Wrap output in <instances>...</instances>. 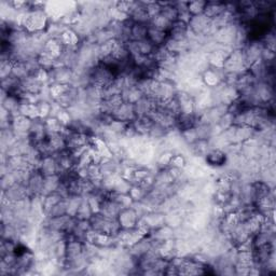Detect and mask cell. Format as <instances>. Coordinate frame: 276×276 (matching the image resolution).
<instances>
[{
  "instance_id": "6da1fadb",
  "label": "cell",
  "mask_w": 276,
  "mask_h": 276,
  "mask_svg": "<svg viewBox=\"0 0 276 276\" xmlns=\"http://www.w3.org/2000/svg\"><path fill=\"white\" fill-rule=\"evenodd\" d=\"M90 224L93 231L111 236H117L121 230L118 219L105 217L99 212H94L90 218Z\"/></svg>"
},
{
  "instance_id": "5b68a950",
  "label": "cell",
  "mask_w": 276,
  "mask_h": 276,
  "mask_svg": "<svg viewBox=\"0 0 276 276\" xmlns=\"http://www.w3.org/2000/svg\"><path fill=\"white\" fill-rule=\"evenodd\" d=\"M43 180H45V176L40 173L39 169L34 168L33 171H31L29 178L26 183V187L30 194V198L41 197Z\"/></svg>"
},
{
  "instance_id": "3957f363",
  "label": "cell",
  "mask_w": 276,
  "mask_h": 276,
  "mask_svg": "<svg viewBox=\"0 0 276 276\" xmlns=\"http://www.w3.org/2000/svg\"><path fill=\"white\" fill-rule=\"evenodd\" d=\"M188 27L194 36L211 37V21L204 14L191 16L190 21L188 22Z\"/></svg>"
},
{
  "instance_id": "484cf974",
  "label": "cell",
  "mask_w": 276,
  "mask_h": 276,
  "mask_svg": "<svg viewBox=\"0 0 276 276\" xmlns=\"http://www.w3.org/2000/svg\"><path fill=\"white\" fill-rule=\"evenodd\" d=\"M93 214H94V211L91 208L89 202H87V200L83 197V200H82V202H81V205L78 209L76 218L79 219V220H90V218L92 217Z\"/></svg>"
},
{
  "instance_id": "30bf717a",
  "label": "cell",
  "mask_w": 276,
  "mask_h": 276,
  "mask_svg": "<svg viewBox=\"0 0 276 276\" xmlns=\"http://www.w3.org/2000/svg\"><path fill=\"white\" fill-rule=\"evenodd\" d=\"M122 209H123L122 207L119 205L115 200L106 197L103 200V202L100 203L98 212H99V214H102L103 216H105V217L117 219Z\"/></svg>"
},
{
  "instance_id": "8992f818",
  "label": "cell",
  "mask_w": 276,
  "mask_h": 276,
  "mask_svg": "<svg viewBox=\"0 0 276 276\" xmlns=\"http://www.w3.org/2000/svg\"><path fill=\"white\" fill-rule=\"evenodd\" d=\"M112 119L117 121H121L124 123H132L137 118L134 109V104L122 103L119 107L112 112Z\"/></svg>"
},
{
  "instance_id": "d4e9b609",
  "label": "cell",
  "mask_w": 276,
  "mask_h": 276,
  "mask_svg": "<svg viewBox=\"0 0 276 276\" xmlns=\"http://www.w3.org/2000/svg\"><path fill=\"white\" fill-rule=\"evenodd\" d=\"M45 123H46L48 135L52 133H62L65 129V125L63 124L58 118H54V117H49L45 119Z\"/></svg>"
},
{
  "instance_id": "8fae6325",
  "label": "cell",
  "mask_w": 276,
  "mask_h": 276,
  "mask_svg": "<svg viewBox=\"0 0 276 276\" xmlns=\"http://www.w3.org/2000/svg\"><path fill=\"white\" fill-rule=\"evenodd\" d=\"M189 35L188 24L183 21H176L172 24L171 29L168 30V38L176 41H187Z\"/></svg>"
},
{
  "instance_id": "9c48e42d",
  "label": "cell",
  "mask_w": 276,
  "mask_h": 276,
  "mask_svg": "<svg viewBox=\"0 0 276 276\" xmlns=\"http://www.w3.org/2000/svg\"><path fill=\"white\" fill-rule=\"evenodd\" d=\"M47 85L49 84L42 82L37 76H28L21 80V93L40 94Z\"/></svg>"
},
{
  "instance_id": "d6986e66",
  "label": "cell",
  "mask_w": 276,
  "mask_h": 276,
  "mask_svg": "<svg viewBox=\"0 0 276 276\" xmlns=\"http://www.w3.org/2000/svg\"><path fill=\"white\" fill-rule=\"evenodd\" d=\"M47 139L54 153H58L66 150V140H65V136L63 133L49 134Z\"/></svg>"
},
{
  "instance_id": "83f0119b",
  "label": "cell",
  "mask_w": 276,
  "mask_h": 276,
  "mask_svg": "<svg viewBox=\"0 0 276 276\" xmlns=\"http://www.w3.org/2000/svg\"><path fill=\"white\" fill-rule=\"evenodd\" d=\"M11 76H13L14 78L18 80H23L26 77L29 76V73L26 69V66L23 62H17L13 63V66H12V72Z\"/></svg>"
},
{
  "instance_id": "f546056e",
  "label": "cell",
  "mask_w": 276,
  "mask_h": 276,
  "mask_svg": "<svg viewBox=\"0 0 276 276\" xmlns=\"http://www.w3.org/2000/svg\"><path fill=\"white\" fill-rule=\"evenodd\" d=\"M67 215V203H66V199L62 200L61 202H59L56 204L53 208L49 211V214L46 216L48 218H52V217H60V216H64Z\"/></svg>"
},
{
  "instance_id": "d6a6232c",
  "label": "cell",
  "mask_w": 276,
  "mask_h": 276,
  "mask_svg": "<svg viewBox=\"0 0 276 276\" xmlns=\"http://www.w3.org/2000/svg\"><path fill=\"white\" fill-rule=\"evenodd\" d=\"M186 165H187V159L185 158V155L181 153L175 152L172 160H171V163H169V166L184 169L186 167Z\"/></svg>"
},
{
  "instance_id": "9a60e30c",
  "label": "cell",
  "mask_w": 276,
  "mask_h": 276,
  "mask_svg": "<svg viewBox=\"0 0 276 276\" xmlns=\"http://www.w3.org/2000/svg\"><path fill=\"white\" fill-rule=\"evenodd\" d=\"M225 10H227V3L223 1H206L203 14L212 21L219 15H221Z\"/></svg>"
},
{
  "instance_id": "cb8c5ba5",
  "label": "cell",
  "mask_w": 276,
  "mask_h": 276,
  "mask_svg": "<svg viewBox=\"0 0 276 276\" xmlns=\"http://www.w3.org/2000/svg\"><path fill=\"white\" fill-rule=\"evenodd\" d=\"M20 115L27 117L30 120H35V119L39 118L38 108H37V104H29V103H22L20 105Z\"/></svg>"
},
{
  "instance_id": "ba28073f",
  "label": "cell",
  "mask_w": 276,
  "mask_h": 276,
  "mask_svg": "<svg viewBox=\"0 0 276 276\" xmlns=\"http://www.w3.org/2000/svg\"><path fill=\"white\" fill-rule=\"evenodd\" d=\"M117 219L121 229H133L136 228L139 217H138L137 212L134 210L133 207L131 206L127 207V208H123Z\"/></svg>"
},
{
  "instance_id": "1f68e13d",
  "label": "cell",
  "mask_w": 276,
  "mask_h": 276,
  "mask_svg": "<svg viewBox=\"0 0 276 276\" xmlns=\"http://www.w3.org/2000/svg\"><path fill=\"white\" fill-rule=\"evenodd\" d=\"M51 103L52 102H49V100H40V102L37 104L39 118L47 119L50 117V114H51Z\"/></svg>"
},
{
  "instance_id": "4fadbf2b",
  "label": "cell",
  "mask_w": 276,
  "mask_h": 276,
  "mask_svg": "<svg viewBox=\"0 0 276 276\" xmlns=\"http://www.w3.org/2000/svg\"><path fill=\"white\" fill-rule=\"evenodd\" d=\"M198 122L199 117L196 114H179L176 118V130L181 133V132L194 129Z\"/></svg>"
},
{
  "instance_id": "ac0fdd59",
  "label": "cell",
  "mask_w": 276,
  "mask_h": 276,
  "mask_svg": "<svg viewBox=\"0 0 276 276\" xmlns=\"http://www.w3.org/2000/svg\"><path fill=\"white\" fill-rule=\"evenodd\" d=\"M61 181H62L61 176L59 174L50 175V176H45L41 197H45V196H47V194L55 192L56 190H58V188L60 187Z\"/></svg>"
},
{
  "instance_id": "ffe728a7",
  "label": "cell",
  "mask_w": 276,
  "mask_h": 276,
  "mask_svg": "<svg viewBox=\"0 0 276 276\" xmlns=\"http://www.w3.org/2000/svg\"><path fill=\"white\" fill-rule=\"evenodd\" d=\"M62 200H64V198H63L58 191L42 197V209L45 216H47L49 214V211L51 210L59 202H61Z\"/></svg>"
},
{
  "instance_id": "e0dca14e",
  "label": "cell",
  "mask_w": 276,
  "mask_h": 276,
  "mask_svg": "<svg viewBox=\"0 0 276 276\" xmlns=\"http://www.w3.org/2000/svg\"><path fill=\"white\" fill-rule=\"evenodd\" d=\"M131 124L137 135L148 136L149 131L153 125V121L149 117H137Z\"/></svg>"
},
{
  "instance_id": "52a82bcc",
  "label": "cell",
  "mask_w": 276,
  "mask_h": 276,
  "mask_svg": "<svg viewBox=\"0 0 276 276\" xmlns=\"http://www.w3.org/2000/svg\"><path fill=\"white\" fill-rule=\"evenodd\" d=\"M204 161L208 166L220 168L227 165L228 155L222 149L212 148L204 156Z\"/></svg>"
},
{
  "instance_id": "7c38bea8",
  "label": "cell",
  "mask_w": 276,
  "mask_h": 276,
  "mask_svg": "<svg viewBox=\"0 0 276 276\" xmlns=\"http://www.w3.org/2000/svg\"><path fill=\"white\" fill-rule=\"evenodd\" d=\"M156 102L148 96H142L139 100L134 104L135 114L137 117H149L150 114L154 110Z\"/></svg>"
},
{
  "instance_id": "5bb4252c",
  "label": "cell",
  "mask_w": 276,
  "mask_h": 276,
  "mask_svg": "<svg viewBox=\"0 0 276 276\" xmlns=\"http://www.w3.org/2000/svg\"><path fill=\"white\" fill-rule=\"evenodd\" d=\"M37 168L39 169L43 176H50V175L59 174L58 161H56L54 155L43 156Z\"/></svg>"
},
{
  "instance_id": "7402d4cb",
  "label": "cell",
  "mask_w": 276,
  "mask_h": 276,
  "mask_svg": "<svg viewBox=\"0 0 276 276\" xmlns=\"http://www.w3.org/2000/svg\"><path fill=\"white\" fill-rule=\"evenodd\" d=\"M148 25L133 23V26H132V31H131V39L134 41H140L146 39L148 34Z\"/></svg>"
},
{
  "instance_id": "4dcf8cb0",
  "label": "cell",
  "mask_w": 276,
  "mask_h": 276,
  "mask_svg": "<svg viewBox=\"0 0 276 276\" xmlns=\"http://www.w3.org/2000/svg\"><path fill=\"white\" fill-rule=\"evenodd\" d=\"M138 49H139V53L140 55H145V56H150L152 55L154 52V49L156 47L153 46V43L150 41L148 38L140 40V41H136Z\"/></svg>"
},
{
  "instance_id": "f1b7e54d",
  "label": "cell",
  "mask_w": 276,
  "mask_h": 276,
  "mask_svg": "<svg viewBox=\"0 0 276 276\" xmlns=\"http://www.w3.org/2000/svg\"><path fill=\"white\" fill-rule=\"evenodd\" d=\"M205 7H206V1H203V0L188 1V11H189L191 16L203 14Z\"/></svg>"
},
{
  "instance_id": "4316f807",
  "label": "cell",
  "mask_w": 276,
  "mask_h": 276,
  "mask_svg": "<svg viewBox=\"0 0 276 276\" xmlns=\"http://www.w3.org/2000/svg\"><path fill=\"white\" fill-rule=\"evenodd\" d=\"M149 24L152 25V26H154L156 28H159L161 30H164V31H166V33H168V30L171 29V26H172L173 23H171L168 20H166V18L163 16L162 14H158V15L151 17V20H150Z\"/></svg>"
},
{
  "instance_id": "836d02e7",
  "label": "cell",
  "mask_w": 276,
  "mask_h": 276,
  "mask_svg": "<svg viewBox=\"0 0 276 276\" xmlns=\"http://www.w3.org/2000/svg\"><path fill=\"white\" fill-rule=\"evenodd\" d=\"M145 7H146V11L148 15L150 16V20L151 17L160 14L161 12V4L158 1H147L145 2Z\"/></svg>"
},
{
  "instance_id": "7a4b0ae2",
  "label": "cell",
  "mask_w": 276,
  "mask_h": 276,
  "mask_svg": "<svg viewBox=\"0 0 276 276\" xmlns=\"http://www.w3.org/2000/svg\"><path fill=\"white\" fill-rule=\"evenodd\" d=\"M2 202L1 205L5 204H13L20 201L26 200L30 198V194L28 192L27 187L25 184H14L8 187L5 190L1 191Z\"/></svg>"
},
{
  "instance_id": "277c9868",
  "label": "cell",
  "mask_w": 276,
  "mask_h": 276,
  "mask_svg": "<svg viewBox=\"0 0 276 276\" xmlns=\"http://www.w3.org/2000/svg\"><path fill=\"white\" fill-rule=\"evenodd\" d=\"M73 74H74L73 70L69 67L56 65L52 70L49 71V84L60 83V84L71 85Z\"/></svg>"
},
{
  "instance_id": "603a6c76",
  "label": "cell",
  "mask_w": 276,
  "mask_h": 276,
  "mask_svg": "<svg viewBox=\"0 0 276 276\" xmlns=\"http://www.w3.org/2000/svg\"><path fill=\"white\" fill-rule=\"evenodd\" d=\"M82 200H83V197H81V196H69L68 198H66L67 215L71 216V217H76Z\"/></svg>"
},
{
  "instance_id": "2e32d148",
  "label": "cell",
  "mask_w": 276,
  "mask_h": 276,
  "mask_svg": "<svg viewBox=\"0 0 276 276\" xmlns=\"http://www.w3.org/2000/svg\"><path fill=\"white\" fill-rule=\"evenodd\" d=\"M147 38L153 43L154 47H161L164 46L165 42L168 38V33L164 30H161L159 28H156L152 25H148V34Z\"/></svg>"
},
{
  "instance_id": "44dd1931",
  "label": "cell",
  "mask_w": 276,
  "mask_h": 276,
  "mask_svg": "<svg viewBox=\"0 0 276 276\" xmlns=\"http://www.w3.org/2000/svg\"><path fill=\"white\" fill-rule=\"evenodd\" d=\"M160 4H161L160 14H162L171 23L178 21V11L176 7H175L174 2H160Z\"/></svg>"
}]
</instances>
